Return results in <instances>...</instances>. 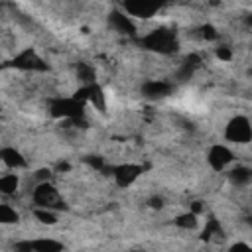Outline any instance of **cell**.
Returning <instances> with one entry per match:
<instances>
[{"label": "cell", "instance_id": "6da1fadb", "mask_svg": "<svg viewBox=\"0 0 252 252\" xmlns=\"http://www.w3.org/2000/svg\"><path fill=\"white\" fill-rule=\"evenodd\" d=\"M142 45L146 49H152V51H159V53H169L177 47V41L173 37L171 32L167 30H156L152 33H148L144 39H142Z\"/></svg>", "mask_w": 252, "mask_h": 252}, {"label": "cell", "instance_id": "7a4b0ae2", "mask_svg": "<svg viewBox=\"0 0 252 252\" xmlns=\"http://www.w3.org/2000/svg\"><path fill=\"white\" fill-rule=\"evenodd\" d=\"M51 114L55 118H63V120L83 118V102H79L75 98H57L51 102Z\"/></svg>", "mask_w": 252, "mask_h": 252}, {"label": "cell", "instance_id": "3957f363", "mask_svg": "<svg viewBox=\"0 0 252 252\" xmlns=\"http://www.w3.org/2000/svg\"><path fill=\"white\" fill-rule=\"evenodd\" d=\"M226 138L230 142H236V144H246L250 142L252 138V128H250V122L246 116H236L228 122L226 126Z\"/></svg>", "mask_w": 252, "mask_h": 252}, {"label": "cell", "instance_id": "277c9868", "mask_svg": "<svg viewBox=\"0 0 252 252\" xmlns=\"http://www.w3.org/2000/svg\"><path fill=\"white\" fill-rule=\"evenodd\" d=\"M14 67L18 69H24V71H43L47 65L41 61V57L33 51V49H26L22 51L14 61H12Z\"/></svg>", "mask_w": 252, "mask_h": 252}, {"label": "cell", "instance_id": "5b68a950", "mask_svg": "<svg viewBox=\"0 0 252 252\" xmlns=\"http://www.w3.org/2000/svg\"><path fill=\"white\" fill-rule=\"evenodd\" d=\"M114 171V179L120 187H128L130 183H134L138 179V175L142 173V167L140 165H134V163H124V165H118L112 169Z\"/></svg>", "mask_w": 252, "mask_h": 252}, {"label": "cell", "instance_id": "8992f818", "mask_svg": "<svg viewBox=\"0 0 252 252\" xmlns=\"http://www.w3.org/2000/svg\"><path fill=\"white\" fill-rule=\"evenodd\" d=\"M232 159H234V156H232V152H230L226 146H213V148L209 150V163H211L213 169H217V171L224 169Z\"/></svg>", "mask_w": 252, "mask_h": 252}, {"label": "cell", "instance_id": "52a82bcc", "mask_svg": "<svg viewBox=\"0 0 252 252\" xmlns=\"http://www.w3.org/2000/svg\"><path fill=\"white\" fill-rule=\"evenodd\" d=\"M158 4L154 2H144V0H134V2H126L124 4V10L130 14V16H136V18H150L158 12Z\"/></svg>", "mask_w": 252, "mask_h": 252}, {"label": "cell", "instance_id": "ba28073f", "mask_svg": "<svg viewBox=\"0 0 252 252\" xmlns=\"http://www.w3.org/2000/svg\"><path fill=\"white\" fill-rule=\"evenodd\" d=\"M33 199H35V203H37L41 209H47V207H53V205H55L57 193H55V189L45 181V183H39V185H37V189L33 191Z\"/></svg>", "mask_w": 252, "mask_h": 252}, {"label": "cell", "instance_id": "9c48e42d", "mask_svg": "<svg viewBox=\"0 0 252 252\" xmlns=\"http://www.w3.org/2000/svg\"><path fill=\"white\" fill-rule=\"evenodd\" d=\"M169 91H171V85L163 83V81H150L142 87V93L148 98H161V96L169 94Z\"/></svg>", "mask_w": 252, "mask_h": 252}, {"label": "cell", "instance_id": "30bf717a", "mask_svg": "<svg viewBox=\"0 0 252 252\" xmlns=\"http://www.w3.org/2000/svg\"><path fill=\"white\" fill-rule=\"evenodd\" d=\"M32 252H63V244L53 238H35L30 240Z\"/></svg>", "mask_w": 252, "mask_h": 252}, {"label": "cell", "instance_id": "8fae6325", "mask_svg": "<svg viewBox=\"0 0 252 252\" xmlns=\"http://www.w3.org/2000/svg\"><path fill=\"white\" fill-rule=\"evenodd\" d=\"M110 24H112V28L116 30V32H120V33H134V24L130 22V18L126 16V14H122V12H112L110 14Z\"/></svg>", "mask_w": 252, "mask_h": 252}, {"label": "cell", "instance_id": "7c38bea8", "mask_svg": "<svg viewBox=\"0 0 252 252\" xmlns=\"http://www.w3.org/2000/svg\"><path fill=\"white\" fill-rule=\"evenodd\" d=\"M0 159L8 167H26V159H24V156L16 148H4V150H0Z\"/></svg>", "mask_w": 252, "mask_h": 252}, {"label": "cell", "instance_id": "4fadbf2b", "mask_svg": "<svg viewBox=\"0 0 252 252\" xmlns=\"http://www.w3.org/2000/svg\"><path fill=\"white\" fill-rule=\"evenodd\" d=\"M87 100L96 108V110H104L106 108V100H104V91L94 83L89 87V94H87Z\"/></svg>", "mask_w": 252, "mask_h": 252}, {"label": "cell", "instance_id": "5bb4252c", "mask_svg": "<svg viewBox=\"0 0 252 252\" xmlns=\"http://www.w3.org/2000/svg\"><path fill=\"white\" fill-rule=\"evenodd\" d=\"M77 77H79V81L85 83V87H91V85H94V81H96V73H94V69H93L89 63H79V67H77Z\"/></svg>", "mask_w": 252, "mask_h": 252}, {"label": "cell", "instance_id": "9a60e30c", "mask_svg": "<svg viewBox=\"0 0 252 252\" xmlns=\"http://www.w3.org/2000/svg\"><path fill=\"white\" fill-rule=\"evenodd\" d=\"M230 181L236 185H246L250 181V169L248 167H234L230 171Z\"/></svg>", "mask_w": 252, "mask_h": 252}, {"label": "cell", "instance_id": "2e32d148", "mask_svg": "<svg viewBox=\"0 0 252 252\" xmlns=\"http://www.w3.org/2000/svg\"><path fill=\"white\" fill-rule=\"evenodd\" d=\"M0 222L2 224L18 222V213L12 207H8V205H0Z\"/></svg>", "mask_w": 252, "mask_h": 252}, {"label": "cell", "instance_id": "e0dca14e", "mask_svg": "<svg viewBox=\"0 0 252 252\" xmlns=\"http://www.w3.org/2000/svg\"><path fill=\"white\" fill-rule=\"evenodd\" d=\"M18 189V177L16 175H4L0 177V191L2 193H14Z\"/></svg>", "mask_w": 252, "mask_h": 252}, {"label": "cell", "instance_id": "ac0fdd59", "mask_svg": "<svg viewBox=\"0 0 252 252\" xmlns=\"http://www.w3.org/2000/svg\"><path fill=\"white\" fill-rule=\"evenodd\" d=\"M35 219L39 220V222H43V224H55V220H57V217H55V213L53 211H49V209H35Z\"/></svg>", "mask_w": 252, "mask_h": 252}, {"label": "cell", "instance_id": "d6986e66", "mask_svg": "<svg viewBox=\"0 0 252 252\" xmlns=\"http://www.w3.org/2000/svg\"><path fill=\"white\" fill-rule=\"evenodd\" d=\"M175 224L181 226V228H193V226L197 224V215H193V213L179 215V217L175 219Z\"/></svg>", "mask_w": 252, "mask_h": 252}, {"label": "cell", "instance_id": "ffe728a7", "mask_svg": "<svg viewBox=\"0 0 252 252\" xmlns=\"http://www.w3.org/2000/svg\"><path fill=\"white\" fill-rule=\"evenodd\" d=\"M211 234H219V236H222L220 224H219L215 219H211V220L207 222V228L203 230V238H211Z\"/></svg>", "mask_w": 252, "mask_h": 252}, {"label": "cell", "instance_id": "44dd1931", "mask_svg": "<svg viewBox=\"0 0 252 252\" xmlns=\"http://www.w3.org/2000/svg\"><path fill=\"white\" fill-rule=\"evenodd\" d=\"M199 32H201V35H203L205 39H215V37H217V32H215L213 26H203Z\"/></svg>", "mask_w": 252, "mask_h": 252}, {"label": "cell", "instance_id": "7402d4cb", "mask_svg": "<svg viewBox=\"0 0 252 252\" xmlns=\"http://www.w3.org/2000/svg\"><path fill=\"white\" fill-rule=\"evenodd\" d=\"M87 161H89V165H93L94 169H102V167H104V161H102V158H98V156H89Z\"/></svg>", "mask_w": 252, "mask_h": 252}, {"label": "cell", "instance_id": "603a6c76", "mask_svg": "<svg viewBox=\"0 0 252 252\" xmlns=\"http://www.w3.org/2000/svg\"><path fill=\"white\" fill-rule=\"evenodd\" d=\"M217 57L222 59V61H228V59L232 57V53H230L228 47H219V49H217Z\"/></svg>", "mask_w": 252, "mask_h": 252}, {"label": "cell", "instance_id": "cb8c5ba5", "mask_svg": "<svg viewBox=\"0 0 252 252\" xmlns=\"http://www.w3.org/2000/svg\"><path fill=\"white\" fill-rule=\"evenodd\" d=\"M230 252H252V248H250L248 244H244V242H236V244L230 248Z\"/></svg>", "mask_w": 252, "mask_h": 252}, {"label": "cell", "instance_id": "d4e9b609", "mask_svg": "<svg viewBox=\"0 0 252 252\" xmlns=\"http://www.w3.org/2000/svg\"><path fill=\"white\" fill-rule=\"evenodd\" d=\"M35 177L39 179V183H45V181H47V179L51 177V171H49V169H39Z\"/></svg>", "mask_w": 252, "mask_h": 252}, {"label": "cell", "instance_id": "484cf974", "mask_svg": "<svg viewBox=\"0 0 252 252\" xmlns=\"http://www.w3.org/2000/svg\"><path fill=\"white\" fill-rule=\"evenodd\" d=\"M150 207L152 209H161L163 207V199L161 197H152L150 199Z\"/></svg>", "mask_w": 252, "mask_h": 252}, {"label": "cell", "instance_id": "4316f807", "mask_svg": "<svg viewBox=\"0 0 252 252\" xmlns=\"http://www.w3.org/2000/svg\"><path fill=\"white\" fill-rule=\"evenodd\" d=\"M57 169H59V171H67V169H69V163H59Z\"/></svg>", "mask_w": 252, "mask_h": 252}]
</instances>
